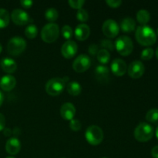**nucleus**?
Masks as SVG:
<instances>
[{
	"label": "nucleus",
	"mask_w": 158,
	"mask_h": 158,
	"mask_svg": "<svg viewBox=\"0 0 158 158\" xmlns=\"http://www.w3.org/2000/svg\"><path fill=\"white\" fill-rule=\"evenodd\" d=\"M81 123H80V120H76V119H73L72 120H70V123H69V127L72 131H79L81 129Z\"/></svg>",
	"instance_id": "obj_33"
},
{
	"label": "nucleus",
	"mask_w": 158,
	"mask_h": 158,
	"mask_svg": "<svg viewBox=\"0 0 158 158\" xmlns=\"http://www.w3.org/2000/svg\"><path fill=\"white\" fill-rule=\"evenodd\" d=\"M88 51H89V53L92 56H96L98 52V46L97 44H91L90 46H89V49H88Z\"/></svg>",
	"instance_id": "obj_35"
},
{
	"label": "nucleus",
	"mask_w": 158,
	"mask_h": 158,
	"mask_svg": "<svg viewBox=\"0 0 158 158\" xmlns=\"http://www.w3.org/2000/svg\"><path fill=\"white\" fill-rule=\"evenodd\" d=\"M97 57L98 61L102 65H104L108 63V62L110 60V54L109 51L106 50L104 49H99L98 52L97 54Z\"/></svg>",
	"instance_id": "obj_23"
},
{
	"label": "nucleus",
	"mask_w": 158,
	"mask_h": 158,
	"mask_svg": "<svg viewBox=\"0 0 158 158\" xmlns=\"http://www.w3.org/2000/svg\"><path fill=\"white\" fill-rule=\"evenodd\" d=\"M114 46L120 55L123 56H129L134 49L133 41L127 35H120L116 40Z\"/></svg>",
	"instance_id": "obj_5"
},
{
	"label": "nucleus",
	"mask_w": 158,
	"mask_h": 158,
	"mask_svg": "<svg viewBox=\"0 0 158 158\" xmlns=\"http://www.w3.org/2000/svg\"><path fill=\"white\" fill-rule=\"evenodd\" d=\"M20 134H21V130L19 127H15L13 129V131H12V134H13L14 136H15V137L19 136Z\"/></svg>",
	"instance_id": "obj_40"
},
{
	"label": "nucleus",
	"mask_w": 158,
	"mask_h": 158,
	"mask_svg": "<svg viewBox=\"0 0 158 158\" xmlns=\"http://www.w3.org/2000/svg\"><path fill=\"white\" fill-rule=\"evenodd\" d=\"M6 158H15V157H6Z\"/></svg>",
	"instance_id": "obj_45"
},
{
	"label": "nucleus",
	"mask_w": 158,
	"mask_h": 158,
	"mask_svg": "<svg viewBox=\"0 0 158 158\" xmlns=\"http://www.w3.org/2000/svg\"><path fill=\"white\" fill-rule=\"evenodd\" d=\"M38 34V29L34 24H29L26 26L25 29V35L29 39H34Z\"/></svg>",
	"instance_id": "obj_26"
},
{
	"label": "nucleus",
	"mask_w": 158,
	"mask_h": 158,
	"mask_svg": "<svg viewBox=\"0 0 158 158\" xmlns=\"http://www.w3.org/2000/svg\"><path fill=\"white\" fill-rule=\"evenodd\" d=\"M156 137H157V138L158 140V126H157V129H156Z\"/></svg>",
	"instance_id": "obj_42"
},
{
	"label": "nucleus",
	"mask_w": 158,
	"mask_h": 158,
	"mask_svg": "<svg viewBox=\"0 0 158 158\" xmlns=\"http://www.w3.org/2000/svg\"><path fill=\"white\" fill-rule=\"evenodd\" d=\"M60 116L66 120H72L76 114V108L71 103H65L60 107Z\"/></svg>",
	"instance_id": "obj_14"
},
{
	"label": "nucleus",
	"mask_w": 158,
	"mask_h": 158,
	"mask_svg": "<svg viewBox=\"0 0 158 158\" xmlns=\"http://www.w3.org/2000/svg\"><path fill=\"white\" fill-rule=\"evenodd\" d=\"M66 87V83L63 78L55 77L48 80L46 83V91L51 96H58L63 93Z\"/></svg>",
	"instance_id": "obj_7"
},
{
	"label": "nucleus",
	"mask_w": 158,
	"mask_h": 158,
	"mask_svg": "<svg viewBox=\"0 0 158 158\" xmlns=\"http://www.w3.org/2000/svg\"><path fill=\"white\" fill-rule=\"evenodd\" d=\"M26 47V40L21 36H14L9 40L7 44V51L10 55L17 56L24 52Z\"/></svg>",
	"instance_id": "obj_6"
},
{
	"label": "nucleus",
	"mask_w": 158,
	"mask_h": 158,
	"mask_svg": "<svg viewBox=\"0 0 158 158\" xmlns=\"http://www.w3.org/2000/svg\"><path fill=\"white\" fill-rule=\"evenodd\" d=\"M111 71L114 75L117 77H122L127 71V66L124 60L121 59H115L111 63Z\"/></svg>",
	"instance_id": "obj_13"
},
{
	"label": "nucleus",
	"mask_w": 158,
	"mask_h": 158,
	"mask_svg": "<svg viewBox=\"0 0 158 158\" xmlns=\"http://www.w3.org/2000/svg\"><path fill=\"white\" fill-rule=\"evenodd\" d=\"M146 120L150 123H157L158 121V109L153 108L149 110L146 114Z\"/></svg>",
	"instance_id": "obj_27"
},
{
	"label": "nucleus",
	"mask_w": 158,
	"mask_h": 158,
	"mask_svg": "<svg viewBox=\"0 0 158 158\" xmlns=\"http://www.w3.org/2000/svg\"><path fill=\"white\" fill-rule=\"evenodd\" d=\"M78 46L73 40H67L63 44L61 48V53L64 58L71 59L77 54Z\"/></svg>",
	"instance_id": "obj_12"
},
{
	"label": "nucleus",
	"mask_w": 158,
	"mask_h": 158,
	"mask_svg": "<svg viewBox=\"0 0 158 158\" xmlns=\"http://www.w3.org/2000/svg\"><path fill=\"white\" fill-rule=\"evenodd\" d=\"M2 45H1V43H0V53H1V52H2Z\"/></svg>",
	"instance_id": "obj_44"
},
{
	"label": "nucleus",
	"mask_w": 158,
	"mask_h": 158,
	"mask_svg": "<svg viewBox=\"0 0 158 158\" xmlns=\"http://www.w3.org/2000/svg\"><path fill=\"white\" fill-rule=\"evenodd\" d=\"M91 66V60L86 54L79 55L73 63V68L77 73H83L87 70Z\"/></svg>",
	"instance_id": "obj_8"
},
{
	"label": "nucleus",
	"mask_w": 158,
	"mask_h": 158,
	"mask_svg": "<svg viewBox=\"0 0 158 158\" xmlns=\"http://www.w3.org/2000/svg\"><path fill=\"white\" fill-rule=\"evenodd\" d=\"M110 70L107 66L104 65H99L95 69V75L97 78L100 81L108 80Z\"/></svg>",
	"instance_id": "obj_20"
},
{
	"label": "nucleus",
	"mask_w": 158,
	"mask_h": 158,
	"mask_svg": "<svg viewBox=\"0 0 158 158\" xmlns=\"http://www.w3.org/2000/svg\"><path fill=\"white\" fill-rule=\"evenodd\" d=\"M101 46L106 50L113 51L114 49V44L111 40H101Z\"/></svg>",
	"instance_id": "obj_31"
},
{
	"label": "nucleus",
	"mask_w": 158,
	"mask_h": 158,
	"mask_svg": "<svg viewBox=\"0 0 158 158\" xmlns=\"http://www.w3.org/2000/svg\"><path fill=\"white\" fill-rule=\"evenodd\" d=\"M77 18L80 22H86L89 19V14L84 9H80L77 12Z\"/></svg>",
	"instance_id": "obj_30"
},
{
	"label": "nucleus",
	"mask_w": 158,
	"mask_h": 158,
	"mask_svg": "<svg viewBox=\"0 0 158 158\" xmlns=\"http://www.w3.org/2000/svg\"><path fill=\"white\" fill-rule=\"evenodd\" d=\"M102 31L108 38H114L120 32V26L115 20L109 19L103 23L102 26Z\"/></svg>",
	"instance_id": "obj_9"
},
{
	"label": "nucleus",
	"mask_w": 158,
	"mask_h": 158,
	"mask_svg": "<svg viewBox=\"0 0 158 158\" xmlns=\"http://www.w3.org/2000/svg\"><path fill=\"white\" fill-rule=\"evenodd\" d=\"M85 137H86V141L89 144L97 146L102 143L103 137H104V134L100 127L97 126V125H92L86 129V133H85Z\"/></svg>",
	"instance_id": "obj_4"
},
{
	"label": "nucleus",
	"mask_w": 158,
	"mask_h": 158,
	"mask_svg": "<svg viewBox=\"0 0 158 158\" xmlns=\"http://www.w3.org/2000/svg\"><path fill=\"white\" fill-rule=\"evenodd\" d=\"M10 21V15L5 9H0V29L6 27Z\"/></svg>",
	"instance_id": "obj_24"
},
{
	"label": "nucleus",
	"mask_w": 158,
	"mask_h": 158,
	"mask_svg": "<svg viewBox=\"0 0 158 158\" xmlns=\"http://www.w3.org/2000/svg\"><path fill=\"white\" fill-rule=\"evenodd\" d=\"M156 56H157V58L158 60V47L157 48V50H156Z\"/></svg>",
	"instance_id": "obj_43"
},
{
	"label": "nucleus",
	"mask_w": 158,
	"mask_h": 158,
	"mask_svg": "<svg viewBox=\"0 0 158 158\" xmlns=\"http://www.w3.org/2000/svg\"><path fill=\"white\" fill-rule=\"evenodd\" d=\"M60 35V28L56 23H47L41 31V38L45 43H52L58 39Z\"/></svg>",
	"instance_id": "obj_3"
},
{
	"label": "nucleus",
	"mask_w": 158,
	"mask_h": 158,
	"mask_svg": "<svg viewBox=\"0 0 158 158\" xmlns=\"http://www.w3.org/2000/svg\"><path fill=\"white\" fill-rule=\"evenodd\" d=\"M137 19L141 26L147 25V23L151 19V15L150 12L146 9H140L137 13Z\"/></svg>",
	"instance_id": "obj_22"
},
{
	"label": "nucleus",
	"mask_w": 158,
	"mask_h": 158,
	"mask_svg": "<svg viewBox=\"0 0 158 158\" xmlns=\"http://www.w3.org/2000/svg\"><path fill=\"white\" fill-rule=\"evenodd\" d=\"M145 71V66L140 60H134L127 68L128 75L133 79H139L143 75Z\"/></svg>",
	"instance_id": "obj_10"
},
{
	"label": "nucleus",
	"mask_w": 158,
	"mask_h": 158,
	"mask_svg": "<svg viewBox=\"0 0 158 158\" xmlns=\"http://www.w3.org/2000/svg\"><path fill=\"white\" fill-rule=\"evenodd\" d=\"M120 28L124 32H131L136 28V22L131 17H126L120 22Z\"/></svg>",
	"instance_id": "obj_19"
},
{
	"label": "nucleus",
	"mask_w": 158,
	"mask_h": 158,
	"mask_svg": "<svg viewBox=\"0 0 158 158\" xmlns=\"http://www.w3.org/2000/svg\"><path fill=\"white\" fill-rule=\"evenodd\" d=\"M6 150L8 154L15 155L21 150V143L17 137H11L6 143Z\"/></svg>",
	"instance_id": "obj_15"
},
{
	"label": "nucleus",
	"mask_w": 158,
	"mask_h": 158,
	"mask_svg": "<svg viewBox=\"0 0 158 158\" xmlns=\"http://www.w3.org/2000/svg\"><path fill=\"white\" fill-rule=\"evenodd\" d=\"M11 19L15 24L24 26L30 21V16L26 11L20 9H15L11 14Z\"/></svg>",
	"instance_id": "obj_11"
},
{
	"label": "nucleus",
	"mask_w": 158,
	"mask_h": 158,
	"mask_svg": "<svg viewBox=\"0 0 158 158\" xmlns=\"http://www.w3.org/2000/svg\"><path fill=\"white\" fill-rule=\"evenodd\" d=\"M106 2L111 8H118L122 4L121 0H106Z\"/></svg>",
	"instance_id": "obj_34"
},
{
	"label": "nucleus",
	"mask_w": 158,
	"mask_h": 158,
	"mask_svg": "<svg viewBox=\"0 0 158 158\" xmlns=\"http://www.w3.org/2000/svg\"><path fill=\"white\" fill-rule=\"evenodd\" d=\"M16 85V80L12 75H6L0 80V87L2 90L9 92L13 89Z\"/></svg>",
	"instance_id": "obj_16"
},
{
	"label": "nucleus",
	"mask_w": 158,
	"mask_h": 158,
	"mask_svg": "<svg viewBox=\"0 0 158 158\" xmlns=\"http://www.w3.org/2000/svg\"><path fill=\"white\" fill-rule=\"evenodd\" d=\"M61 33L65 40H70V39L73 37V30L69 25H65L62 28Z\"/></svg>",
	"instance_id": "obj_28"
},
{
	"label": "nucleus",
	"mask_w": 158,
	"mask_h": 158,
	"mask_svg": "<svg viewBox=\"0 0 158 158\" xmlns=\"http://www.w3.org/2000/svg\"><path fill=\"white\" fill-rule=\"evenodd\" d=\"M154 128L151 124L141 122L134 130V137L139 142H147L151 140L154 136Z\"/></svg>",
	"instance_id": "obj_2"
},
{
	"label": "nucleus",
	"mask_w": 158,
	"mask_h": 158,
	"mask_svg": "<svg viewBox=\"0 0 158 158\" xmlns=\"http://www.w3.org/2000/svg\"><path fill=\"white\" fill-rule=\"evenodd\" d=\"M20 4L23 7L26 8V9H29L33 5V2L32 0H21Z\"/></svg>",
	"instance_id": "obj_36"
},
{
	"label": "nucleus",
	"mask_w": 158,
	"mask_h": 158,
	"mask_svg": "<svg viewBox=\"0 0 158 158\" xmlns=\"http://www.w3.org/2000/svg\"><path fill=\"white\" fill-rule=\"evenodd\" d=\"M90 35V29L89 26L84 23L79 24L75 29V36L80 41L86 40Z\"/></svg>",
	"instance_id": "obj_17"
},
{
	"label": "nucleus",
	"mask_w": 158,
	"mask_h": 158,
	"mask_svg": "<svg viewBox=\"0 0 158 158\" xmlns=\"http://www.w3.org/2000/svg\"><path fill=\"white\" fill-rule=\"evenodd\" d=\"M101 158H108V157H101Z\"/></svg>",
	"instance_id": "obj_47"
},
{
	"label": "nucleus",
	"mask_w": 158,
	"mask_h": 158,
	"mask_svg": "<svg viewBox=\"0 0 158 158\" xmlns=\"http://www.w3.org/2000/svg\"><path fill=\"white\" fill-rule=\"evenodd\" d=\"M69 5L70 7L73 8V9H80L83 7V4L85 3L84 0H69Z\"/></svg>",
	"instance_id": "obj_32"
},
{
	"label": "nucleus",
	"mask_w": 158,
	"mask_h": 158,
	"mask_svg": "<svg viewBox=\"0 0 158 158\" xmlns=\"http://www.w3.org/2000/svg\"><path fill=\"white\" fill-rule=\"evenodd\" d=\"M66 90L69 93V94L72 96H78L80 95L82 91V86L78 82L72 81L69 82L66 86Z\"/></svg>",
	"instance_id": "obj_21"
},
{
	"label": "nucleus",
	"mask_w": 158,
	"mask_h": 158,
	"mask_svg": "<svg viewBox=\"0 0 158 158\" xmlns=\"http://www.w3.org/2000/svg\"><path fill=\"white\" fill-rule=\"evenodd\" d=\"M2 69L7 73H13L17 69V64L15 60L9 57L3 58L1 61Z\"/></svg>",
	"instance_id": "obj_18"
},
{
	"label": "nucleus",
	"mask_w": 158,
	"mask_h": 158,
	"mask_svg": "<svg viewBox=\"0 0 158 158\" xmlns=\"http://www.w3.org/2000/svg\"><path fill=\"white\" fill-rule=\"evenodd\" d=\"M3 100H4V95H3L2 93L0 91V106H1V105L2 104Z\"/></svg>",
	"instance_id": "obj_41"
},
{
	"label": "nucleus",
	"mask_w": 158,
	"mask_h": 158,
	"mask_svg": "<svg viewBox=\"0 0 158 158\" xmlns=\"http://www.w3.org/2000/svg\"><path fill=\"white\" fill-rule=\"evenodd\" d=\"M135 36L137 41L143 46H153L157 41L155 31L148 25L139 26L136 30Z\"/></svg>",
	"instance_id": "obj_1"
},
{
	"label": "nucleus",
	"mask_w": 158,
	"mask_h": 158,
	"mask_svg": "<svg viewBox=\"0 0 158 158\" xmlns=\"http://www.w3.org/2000/svg\"><path fill=\"white\" fill-rule=\"evenodd\" d=\"M3 134H4V135L6 137H10L12 134V131L11 129H9V128H5L3 130Z\"/></svg>",
	"instance_id": "obj_39"
},
{
	"label": "nucleus",
	"mask_w": 158,
	"mask_h": 158,
	"mask_svg": "<svg viewBox=\"0 0 158 158\" xmlns=\"http://www.w3.org/2000/svg\"><path fill=\"white\" fill-rule=\"evenodd\" d=\"M154 55V51L152 48H146L143 49L140 54V57L143 60H150L153 58Z\"/></svg>",
	"instance_id": "obj_29"
},
{
	"label": "nucleus",
	"mask_w": 158,
	"mask_h": 158,
	"mask_svg": "<svg viewBox=\"0 0 158 158\" xmlns=\"http://www.w3.org/2000/svg\"><path fill=\"white\" fill-rule=\"evenodd\" d=\"M151 156L153 158H158V145L154 147L151 150Z\"/></svg>",
	"instance_id": "obj_38"
},
{
	"label": "nucleus",
	"mask_w": 158,
	"mask_h": 158,
	"mask_svg": "<svg viewBox=\"0 0 158 158\" xmlns=\"http://www.w3.org/2000/svg\"><path fill=\"white\" fill-rule=\"evenodd\" d=\"M61 158H66V157H61Z\"/></svg>",
	"instance_id": "obj_48"
},
{
	"label": "nucleus",
	"mask_w": 158,
	"mask_h": 158,
	"mask_svg": "<svg viewBox=\"0 0 158 158\" xmlns=\"http://www.w3.org/2000/svg\"><path fill=\"white\" fill-rule=\"evenodd\" d=\"M45 17L48 21L53 23L58 19L59 12L55 8H49L46 10L45 12Z\"/></svg>",
	"instance_id": "obj_25"
},
{
	"label": "nucleus",
	"mask_w": 158,
	"mask_h": 158,
	"mask_svg": "<svg viewBox=\"0 0 158 158\" xmlns=\"http://www.w3.org/2000/svg\"><path fill=\"white\" fill-rule=\"evenodd\" d=\"M157 35H158V28H157Z\"/></svg>",
	"instance_id": "obj_46"
},
{
	"label": "nucleus",
	"mask_w": 158,
	"mask_h": 158,
	"mask_svg": "<svg viewBox=\"0 0 158 158\" xmlns=\"http://www.w3.org/2000/svg\"><path fill=\"white\" fill-rule=\"evenodd\" d=\"M5 126H6V118L5 116L0 113V131L5 129Z\"/></svg>",
	"instance_id": "obj_37"
}]
</instances>
